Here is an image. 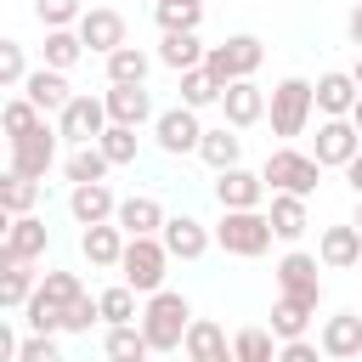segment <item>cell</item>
<instances>
[{
    "instance_id": "obj_14",
    "label": "cell",
    "mask_w": 362,
    "mask_h": 362,
    "mask_svg": "<svg viewBox=\"0 0 362 362\" xmlns=\"http://www.w3.org/2000/svg\"><path fill=\"white\" fill-rule=\"evenodd\" d=\"M57 130L51 124H40L34 136H23V141H11V164L6 170H17V175H28V181H45V170L57 164Z\"/></svg>"
},
{
    "instance_id": "obj_41",
    "label": "cell",
    "mask_w": 362,
    "mask_h": 362,
    "mask_svg": "<svg viewBox=\"0 0 362 362\" xmlns=\"http://www.w3.org/2000/svg\"><path fill=\"white\" fill-rule=\"evenodd\" d=\"M85 11H90L85 0H34V17H40L45 28H79Z\"/></svg>"
},
{
    "instance_id": "obj_33",
    "label": "cell",
    "mask_w": 362,
    "mask_h": 362,
    "mask_svg": "<svg viewBox=\"0 0 362 362\" xmlns=\"http://www.w3.org/2000/svg\"><path fill=\"white\" fill-rule=\"evenodd\" d=\"M79 57H85V40H79V28H45V57H40V68H57V74H68Z\"/></svg>"
},
{
    "instance_id": "obj_16",
    "label": "cell",
    "mask_w": 362,
    "mask_h": 362,
    "mask_svg": "<svg viewBox=\"0 0 362 362\" xmlns=\"http://www.w3.org/2000/svg\"><path fill=\"white\" fill-rule=\"evenodd\" d=\"M266 192H272V187H266L260 170H243V164H238V170H221V175H215V198H221V209H260Z\"/></svg>"
},
{
    "instance_id": "obj_51",
    "label": "cell",
    "mask_w": 362,
    "mask_h": 362,
    "mask_svg": "<svg viewBox=\"0 0 362 362\" xmlns=\"http://www.w3.org/2000/svg\"><path fill=\"white\" fill-rule=\"evenodd\" d=\"M351 124H356V130H362V96H356V107H351Z\"/></svg>"
},
{
    "instance_id": "obj_30",
    "label": "cell",
    "mask_w": 362,
    "mask_h": 362,
    "mask_svg": "<svg viewBox=\"0 0 362 362\" xmlns=\"http://www.w3.org/2000/svg\"><path fill=\"white\" fill-rule=\"evenodd\" d=\"M102 356L107 362H153V345H147L141 322H130V328H107L102 334Z\"/></svg>"
},
{
    "instance_id": "obj_40",
    "label": "cell",
    "mask_w": 362,
    "mask_h": 362,
    "mask_svg": "<svg viewBox=\"0 0 362 362\" xmlns=\"http://www.w3.org/2000/svg\"><path fill=\"white\" fill-rule=\"evenodd\" d=\"M181 107H192V113H204V107H221V85H215L204 68L181 74Z\"/></svg>"
},
{
    "instance_id": "obj_19",
    "label": "cell",
    "mask_w": 362,
    "mask_h": 362,
    "mask_svg": "<svg viewBox=\"0 0 362 362\" xmlns=\"http://www.w3.org/2000/svg\"><path fill=\"white\" fill-rule=\"evenodd\" d=\"M68 215H74L79 226H107V221L119 215V198H113V187H107V181L68 187Z\"/></svg>"
},
{
    "instance_id": "obj_35",
    "label": "cell",
    "mask_w": 362,
    "mask_h": 362,
    "mask_svg": "<svg viewBox=\"0 0 362 362\" xmlns=\"http://www.w3.org/2000/svg\"><path fill=\"white\" fill-rule=\"evenodd\" d=\"M107 153L102 147H74L68 158H62V175H68V187H90V181H107Z\"/></svg>"
},
{
    "instance_id": "obj_11",
    "label": "cell",
    "mask_w": 362,
    "mask_h": 362,
    "mask_svg": "<svg viewBox=\"0 0 362 362\" xmlns=\"http://www.w3.org/2000/svg\"><path fill=\"white\" fill-rule=\"evenodd\" d=\"M153 141L170 153V158H181V153H198V141H204V124H198V113L192 107H164L158 119H153Z\"/></svg>"
},
{
    "instance_id": "obj_15",
    "label": "cell",
    "mask_w": 362,
    "mask_h": 362,
    "mask_svg": "<svg viewBox=\"0 0 362 362\" xmlns=\"http://www.w3.org/2000/svg\"><path fill=\"white\" fill-rule=\"evenodd\" d=\"M317 345H322L328 362H362V317H356V311H334V317H322Z\"/></svg>"
},
{
    "instance_id": "obj_29",
    "label": "cell",
    "mask_w": 362,
    "mask_h": 362,
    "mask_svg": "<svg viewBox=\"0 0 362 362\" xmlns=\"http://www.w3.org/2000/svg\"><path fill=\"white\" fill-rule=\"evenodd\" d=\"M170 74H192V68H204V57H209V45L198 40V34H164L158 40V51H153Z\"/></svg>"
},
{
    "instance_id": "obj_46",
    "label": "cell",
    "mask_w": 362,
    "mask_h": 362,
    "mask_svg": "<svg viewBox=\"0 0 362 362\" xmlns=\"http://www.w3.org/2000/svg\"><path fill=\"white\" fill-rule=\"evenodd\" d=\"M96 322H102V305H96L90 294H79V300L62 311V334H90Z\"/></svg>"
},
{
    "instance_id": "obj_36",
    "label": "cell",
    "mask_w": 362,
    "mask_h": 362,
    "mask_svg": "<svg viewBox=\"0 0 362 362\" xmlns=\"http://www.w3.org/2000/svg\"><path fill=\"white\" fill-rule=\"evenodd\" d=\"M34 204H40V181H28V175H17V170H6L0 175V215H34Z\"/></svg>"
},
{
    "instance_id": "obj_53",
    "label": "cell",
    "mask_w": 362,
    "mask_h": 362,
    "mask_svg": "<svg viewBox=\"0 0 362 362\" xmlns=\"http://www.w3.org/2000/svg\"><path fill=\"white\" fill-rule=\"evenodd\" d=\"M351 226H356V232H362V198H356V215H351Z\"/></svg>"
},
{
    "instance_id": "obj_43",
    "label": "cell",
    "mask_w": 362,
    "mask_h": 362,
    "mask_svg": "<svg viewBox=\"0 0 362 362\" xmlns=\"http://www.w3.org/2000/svg\"><path fill=\"white\" fill-rule=\"evenodd\" d=\"M40 294H45L51 305H62V311H68L85 288H79V272H40Z\"/></svg>"
},
{
    "instance_id": "obj_39",
    "label": "cell",
    "mask_w": 362,
    "mask_h": 362,
    "mask_svg": "<svg viewBox=\"0 0 362 362\" xmlns=\"http://www.w3.org/2000/svg\"><path fill=\"white\" fill-rule=\"evenodd\" d=\"M0 124H6V147H11V141H23V136H34V130L45 124V113H40L28 96H11L6 113H0Z\"/></svg>"
},
{
    "instance_id": "obj_20",
    "label": "cell",
    "mask_w": 362,
    "mask_h": 362,
    "mask_svg": "<svg viewBox=\"0 0 362 362\" xmlns=\"http://www.w3.org/2000/svg\"><path fill=\"white\" fill-rule=\"evenodd\" d=\"M317 260H322L328 272H351V266H362V232H356L351 221L322 226V238H317Z\"/></svg>"
},
{
    "instance_id": "obj_8",
    "label": "cell",
    "mask_w": 362,
    "mask_h": 362,
    "mask_svg": "<svg viewBox=\"0 0 362 362\" xmlns=\"http://www.w3.org/2000/svg\"><path fill=\"white\" fill-rule=\"evenodd\" d=\"M45 249H51V226H45L40 215H17V221H6V238H0V266H34Z\"/></svg>"
},
{
    "instance_id": "obj_37",
    "label": "cell",
    "mask_w": 362,
    "mask_h": 362,
    "mask_svg": "<svg viewBox=\"0 0 362 362\" xmlns=\"http://www.w3.org/2000/svg\"><path fill=\"white\" fill-rule=\"evenodd\" d=\"M34 288H40V272H28V266H0V305H6V311H23V305L34 300Z\"/></svg>"
},
{
    "instance_id": "obj_12",
    "label": "cell",
    "mask_w": 362,
    "mask_h": 362,
    "mask_svg": "<svg viewBox=\"0 0 362 362\" xmlns=\"http://www.w3.org/2000/svg\"><path fill=\"white\" fill-rule=\"evenodd\" d=\"M79 40H85V51L102 57V62H107L119 45H130V40H124V17H119L113 6H90V11L79 17Z\"/></svg>"
},
{
    "instance_id": "obj_52",
    "label": "cell",
    "mask_w": 362,
    "mask_h": 362,
    "mask_svg": "<svg viewBox=\"0 0 362 362\" xmlns=\"http://www.w3.org/2000/svg\"><path fill=\"white\" fill-rule=\"evenodd\" d=\"M351 79H356V85H362V51H356V68H351Z\"/></svg>"
},
{
    "instance_id": "obj_54",
    "label": "cell",
    "mask_w": 362,
    "mask_h": 362,
    "mask_svg": "<svg viewBox=\"0 0 362 362\" xmlns=\"http://www.w3.org/2000/svg\"><path fill=\"white\" fill-rule=\"evenodd\" d=\"M356 272H362V266H356Z\"/></svg>"
},
{
    "instance_id": "obj_44",
    "label": "cell",
    "mask_w": 362,
    "mask_h": 362,
    "mask_svg": "<svg viewBox=\"0 0 362 362\" xmlns=\"http://www.w3.org/2000/svg\"><path fill=\"white\" fill-rule=\"evenodd\" d=\"M23 322H28V334H62V305H51V300L34 288V300L23 305Z\"/></svg>"
},
{
    "instance_id": "obj_48",
    "label": "cell",
    "mask_w": 362,
    "mask_h": 362,
    "mask_svg": "<svg viewBox=\"0 0 362 362\" xmlns=\"http://www.w3.org/2000/svg\"><path fill=\"white\" fill-rule=\"evenodd\" d=\"M277 362H328V356H322L317 339H288V345L277 351Z\"/></svg>"
},
{
    "instance_id": "obj_7",
    "label": "cell",
    "mask_w": 362,
    "mask_h": 362,
    "mask_svg": "<svg viewBox=\"0 0 362 362\" xmlns=\"http://www.w3.org/2000/svg\"><path fill=\"white\" fill-rule=\"evenodd\" d=\"M107 124H113V119H107V102H102V96H90V90H79V96L57 113V136H62V141H74V147H96Z\"/></svg>"
},
{
    "instance_id": "obj_5",
    "label": "cell",
    "mask_w": 362,
    "mask_h": 362,
    "mask_svg": "<svg viewBox=\"0 0 362 362\" xmlns=\"http://www.w3.org/2000/svg\"><path fill=\"white\" fill-rule=\"evenodd\" d=\"M164 277H170V249H164V238H130V243H124V260H119V283H130V288L147 300V294L164 288Z\"/></svg>"
},
{
    "instance_id": "obj_2",
    "label": "cell",
    "mask_w": 362,
    "mask_h": 362,
    "mask_svg": "<svg viewBox=\"0 0 362 362\" xmlns=\"http://www.w3.org/2000/svg\"><path fill=\"white\" fill-rule=\"evenodd\" d=\"M311 113H317V85H311V79L288 74V79L272 85V107H266V119H272V136H277L283 147H288L294 136H305Z\"/></svg>"
},
{
    "instance_id": "obj_38",
    "label": "cell",
    "mask_w": 362,
    "mask_h": 362,
    "mask_svg": "<svg viewBox=\"0 0 362 362\" xmlns=\"http://www.w3.org/2000/svg\"><path fill=\"white\" fill-rule=\"evenodd\" d=\"M277 351H283V345H277L272 328H238V334H232V356H238V362H277Z\"/></svg>"
},
{
    "instance_id": "obj_50",
    "label": "cell",
    "mask_w": 362,
    "mask_h": 362,
    "mask_svg": "<svg viewBox=\"0 0 362 362\" xmlns=\"http://www.w3.org/2000/svg\"><path fill=\"white\" fill-rule=\"evenodd\" d=\"M345 181H351V192H356V198H362V153H356V158H351V170H345Z\"/></svg>"
},
{
    "instance_id": "obj_1",
    "label": "cell",
    "mask_w": 362,
    "mask_h": 362,
    "mask_svg": "<svg viewBox=\"0 0 362 362\" xmlns=\"http://www.w3.org/2000/svg\"><path fill=\"white\" fill-rule=\"evenodd\" d=\"M187 328H192V300H187V294H175V288L147 294V305H141V334H147L153 356L181 351V345H187Z\"/></svg>"
},
{
    "instance_id": "obj_22",
    "label": "cell",
    "mask_w": 362,
    "mask_h": 362,
    "mask_svg": "<svg viewBox=\"0 0 362 362\" xmlns=\"http://www.w3.org/2000/svg\"><path fill=\"white\" fill-rule=\"evenodd\" d=\"M113 221H119V232H124V238H158L170 215H164V204H158V198L136 192V198H119V215H113Z\"/></svg>"
},
{
    "instance_id": "obj_23",
    "label": "cell",
    "mask_w": 362,
    "mask_h": 362,
    "mask_svg": "<svg viewBox=\"0 0 362 362\" xmlns=\"http://www.w3.org/2000/svg\"><path fill=\"white\" fill-rule=\"evenodd\" d=\"M124 232H119V221H107V226H85L79 232V255L96 266V272H119V260H124Z\"/></svg>"
},
{
    "instance_id": "obj_18",
    "label": "cell",
    "mask_w": 362,
    "mask_h": 362,
    "mask_svg": "<svg viewBox=\"0 0 362 362\" xmlns=\"http://www.w3.org/2000/svg\"><path fill=\"white\" fill-rule=\"evenodd\" d=\"M266 107H272V96H266L255 79H238V85H226V90H221V113H226V124H232V130L260 124V119H266Z\"/></svg>"
},
{
    "instance_id": "obj_34",
    "label": "cell",
    "mask_w": 362,
    "mask_h": 362,
    "mask_svg": "<svg viewBox=\"0 0 362 362\" xmlns=\"http://www.w3.org/2000/svg\"><path fill=\"white\" fill-rule=\"evenodd\" d=\"M107 85H147V68H153V57L141 51V45H119L107 62Z\"/></svg>"
},
{
    "instance_id": "obj_6",
    "label": "cell",
    "mask_w": 362,
    "mask_h": 362,
    "mask_svg": "<svg viewBox=\"0 0 362 362\" xmlns=\"http://www.w3.org/2000/svg\"><path fill=\"white\" fill-rule=\"evenodd\" d=\"M260 175H266V187H272V192L311 198V192H317V181H322V164H317L311 153H300V147H277V153H266Z\"/></svg>"
},
{
    "instance_id": "obj_24",
    "label": "cell",
    "mask_w": 362,
    "mask_h": 362,
    "mask_svg": "<svg viewBox=\"0 0 362 362\" xmlns=\"http://www.w3.org/2000/svg\"><path fill=\"white\" fill-rule=\"evenodd\" d=\"M181 351H187V362H238V356H232V339H226V328H221L215 317H192Z\"/></svg>"
},
{
    "instance_id": "obj_28",
    "label": "cell",
    "mask_w": 362,
    "mask_h": 362,
    "mask_svg": "<svg viewBox=\"0 0 362 362\" xmlns=\"http://www.w3.org/2000/svg\"><path fill=\"white\" fill-rule=\"evenodd\" d=\"M311 317H317V305L277 294V300H272V322H266V328L277 334V345H288V339H305V334H311Z\"/></svg>"
},
{
    "instance_id": "obj_10",
    "label": "cell",
    "mask_w": 362,
    "mask_h": 362,
    "mask_svg": "<svg viewBox=\"0 0 362 362\" xmlns=\"http://www.w3.org/2000/svg\"><path fill=\"white\" fill-rule=\"evenodd\" d=\"M317 266H322L317 255H305V249H288V255L272 266V277H277V294L317 305V300H322V277H317Z\"/></svg>"
},
{
    "instance_id": "obj_26",
    "label": "cell",
    "mask_w": 362,
    "mask_h": 362,
    "mask_svg": "<svg viewBox=\"0 0 362 362\" xmlns=\"http://www.w3.org/2000/svg\"><path fill=\"white\" fill-rule=\"evenodd\" d=\"M198 158L221 175V170H238L243 164V136L232 130V124H209L204 130V141H198Z\"/></svg>"
},
{
    "instance_id": "obj_13",
    "label": "cell",
    "mask_w": 362,
    "mask_h": 362,
    "mask_svg": "<svg viewBox=\"0 0 362 362\" xmlns=\"http://www.w3.org/2000/svg\"><path fill=\"white\" fill-rule=\"evenodd\" d=\"M102 102H107V119H113V124H124V130H141V124H153V119H158V107H153V90H147V85H107V90H102Z\"/></svg>"
},
{
    "instance_id": "obj_47",
    "label": "cell",
    "mask_w": 362,
    "mask_h": 362,
    "mask_svg": "<svg viewBox=\"0 0 362 362\" xmlns=\"http://www.w3.org/2000/svg\"><path fill=\"white\" fill-rule=\"evenodd\" d=\"M17 362H62V345H57V334H23V345H17Z\"/></svg>"
},
{
    "instance_id": "obj_45",
    "label": "cell",
    "mask_w": 362,
    "mask_h": 362,
    "mask_svg": "<svg viewBox=\"0 0 362 362\" xmlns=\"http://www.w3.org/2000/svg\"><path fill=\"white\" fill-rule=\"evenodd\" d=\"M96 147L107 153V164H113V170H119V164H136V130H124V124H107Z\"/></svg>"
},
{
    "instance_id": "obj_25",
    "label": "cell",
    "mask_w": 362,
    "mask_h": 362,
    "mask_svg": "<svg viewBox=\"0 0 362 362\" xmlns=\"http://www.w3.org/2000/svg\"><path fill=\"white\" fill-rule=\"evenodd\" d=\"M17 96H28L40 113H62V107H68L79 90L68 85V74H57V68H34V74H28V85H23Z\"/></svg>"
},
{
    "instance_id": "obj_3",
    "label": "cell",
    "mask_w": 362,
    "mask_h": 362,
    "mask_svg": "<svg viewBox=\"0 0 362 362\" xmlns=\"http://www.w3.org/2000/svg\"><path fill=\"white\" fill-rule=\"evenodd\" d=\"M272 215L266 209H221V221H215V243L226 249V255H238V260H260L266 249H272Z\"/></svg>"
},
{
    "instance_id": "obj_49",
    "label": "cell",
    "mask_w": 362,
    "mask_h": 362,
    "mask_svg": "<svg viewBox=\"0 0 362 362\" xmlns=\"http://www.w3.org/2000/svg\"><path fill=\"white\" fill-rule=\"evenodd\" d=\"M345 34H351V45H356V51H362V0H356V6H351V17H345Z\"/></svg>"
},
{
    "instance_id": "obj_27",
    "label": "cell",
    "mask_w": 362,
    "mask_h": 362,
    "mask_svg": "<svg viewBox=\"0 0 362 362\" xmlns=\"http://www.w3.org/2000/svg\"><path fill=\"white\" fill-rule=\"evenodd\" d=\"M272 232H277V243H300L305 232H311V209H305V198H288V192H272Z\"/></svg>"
},
{
    "instance_id": "obj_32",
    "label": "cell",
    "mask_w": 362,
    "mask_h": 362,
    "mask_svg": "<svg viewBox=\"0 0 362 362\" xmlns=\"http://www.w3.org/2000/svg\"><path fill=\"white\" fill-rule=\"evenodd\" d=\"M153 23H158L164 34H198L204 0H153Z\"/></svg>"
},
{
    "instance_id": "obj_17",
    "label": "cell",
    "mask_w": 362,
    "mask_h": 362,
    "mask_svg": "<svg viewBox=\"0 0 362 362\" xmlns=\"http://www.w3.org/2000/svg\"><path fill=\"white\" fill-rule=\"evenodd\" d=\"M158 238H164L170 260H204V255H209V243H215V232H209L198 215H170Z\"/></svg>"
},
{
    "instance_id": "obj_4",
    "label": "cell",
    "mask_w": 362,
    "mask_h": 362,
    "mask_svg": "<svg viewBox=\"0 0 362 362\" xmlns=\"http://www.w3.org/2000/svg\"><path fill=\"white\" fill-rule=\"evenodd\" d=\"M260 62H266V40H260V34H232V40L209 45L204 74L226 90V85H238V79H255V68H260Z\"/></svg>"
},
{
    "instance_id": "obj_31",
    "label": "cell",
    "mask_w": 362,
    "mask_h": 362,
    "mask_svg": "<svg viewBox=\"0 0 362 362\" xmlns=\"http://www.w3.org/2000/svg\"><path fill=\"white\" fill-rule=\"evenodd\" d=\"M141 294L130 288V283H113V288H102L96 294V305H102V322L107 328H130V322H141V305H136Z\"/></svg>"
},
{
    "instance_id": "obj_42",
    "label": "cell",
    "mask_w": 362,
    "mask_h": 362,
    "mask_svg": "<svg viewBox=\"0 0 362 362\" xmlns=\"http://www.w3.org/2000/svg\"><path fill=\"white\" fill-rule=\"evenodd\" d=\"M28 74H34V68H28L23 45H17V40H0V85H6V90H23Z\"/></svg>"
},
{
    "instance_id": "obj_21",
    "label": "cell",
    "mask_w": 362,
    "mask_h": 362,
    "mask_svg": "<svg viewBox=\"0 0 362 362\" xmlns=\"http://www.w3.org/2000/svg\"><path fill=\"white\" fill-rule=\"evenodd\" d=\"M356 96H362V85H356L345 68H328V74H317V113H322V119H351Z\"/></svg>"
},
{
    "instance_id": "obj_9",
    "label": "cell",
    "mask_w": 362,
    "mask_h": 362,
    "mask_svg": "<svg viewBox=\"0 0 362 362\" xmlns=\"http://www.w3.org/2000/svg\"><path fill=\"white\" fill-rule=\"evenodd\" d=\"M362 153V130L351 119H322L317 124V141H311V158L322 170H351V158Z\"/></svg>"
}]
</instances>
